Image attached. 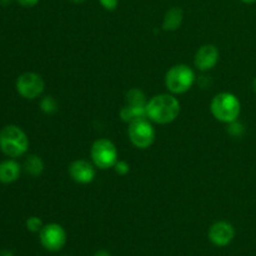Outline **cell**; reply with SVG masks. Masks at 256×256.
<instances>
[{
  "label": "cell",
  "instance_id": "9c48e42d",
  "mask_svg": "<svg viewBox=\"0 0 256 256\" xmlns=\"http://www.w3.org/2000/svg\"><path fill=\"white\" fill-rule=\"evenodd\" d=\"M68 172L75 182L86 185L94 182L95 176H96V166L88 160L78 159L69 165Z\"/></svg>",
  "mask_w": 256,
  "mask_h": 256
},
{
  "label": "cell",
  "instance_id": "7c38bea8",
  "mask_svg": "<svg viewBox=\"0 0 256 256\" xmlns=\"http://www.w3.org/2000/svg\"><path fill=\"white\" fill-rule=\"evenodd\" d=\"M22 165L15 159H6L0 162V182L12 184L16 182L22 174Z\"/></svg>",
  "mask_w": 256,
  "mask_h": 256
},
{
  "label": "cell",
  "instance_id": "ba28073f",
  "mask_svg": "<svg viewBox=\"0 0 256 256\" xmlns=\"http://www.w3.org/2000/svg\"><path fill=\"white\" fill-rule=\"evenodd\" d=\"M39 239L42 248L48 252H59L66 244V232L59 224H46L39 232Z\"/></svg>",
  "mask_w": 256,
  "mask_h": 256
},
{
  "label": "cell",
  "instance_id": "8fae6325",
  "mask_svg": "<svg viewBox=\"0 0 256 256\" xmlns=\"http://www.w3.org/2000/svg\"><path fill=\"white\" fill-rule=\"evenodd\" d=\"M208 236H209L210 242H212L215 246L224 248L228 246V245L232 242V239H234L235 229L229 222L220 220V222H214V224L210 226Z\"/></svg>",
  "mask_w": 256,
  "mask_h": 256
},
{
  "label": "cell",
  "instance_id": "9a60e30c",
  "mask_svg": "<svg viewBox=\"0 0 256 256\" xmlns=\"http://www.w3.org/2000/svg\"><path fill=\"white\" fill-rule=\"evenodd\" d=\"M120 118L124 122H135L138 119H142V118H146V108H139V106H132V105L125 104L124 106L120 109Z\"/></svg>",
  "mask_w": 256,
  "mask_h": 256
},
{
  "label": "cell",
  "instance_id": "4316f807",
  "mask_svg": "<svg viewBox=\"0 0 256 256\" xmlns=\"http://www.w3.org/2000/svg\"><path fill=\"white\" fill-rule=\"evenodd\" d=\"M252 89H254V92L256 94V78L254 79V82H252Z\"/></svg>",
  "mask_w": 256,
  "mask_h": 256
},
{
  "label": "cell",
  "instance_id": "d6986e66",
  "mask_svg": "<svg viewBox=\"0 0 256 256\" xmlns=\"http://www.w3.org/2000/svg\"><path fill=\"white\" fill-rule=\"evenodd\" d=\"M228 125H229V128H228V132H229L232 136L239 138L244 134V126H242V122H239L238 120L236 122H230V124H228Z\"/></svg>",
  "mask_w": 256,
  "mask_h": 256
},
{
  "label": "cell",
  "instance_id": "603a6c76",
  "mask_svg": "<svg viewBox=\"0 0 256 256\" xmlns=\"http://www.w3.org/2000/svg\"><path fill=\"white\" fill-rule=\"evenodd\" d=\"M94 256H112V255H110L106 250H99V252H95Z\"/></svg>",
  "mask_w": 256,
  "mask_h": 256
},
{
  "label": "cell",
  "instance_id": "8992f818",
  "mask_svg": "<svg viewBox=\"0 0 256 256\" xmlns=\"http://www.w3.org/2000/svg\"><path fill=\"white\" fill-rule=\"evenodd\" d=\"M128 136L135 148L145 150L154 144L156 132L152 122L148 118H142L130 122L128 128Z\"/></svg>",
  "mask_w": 256,
  "mask_h": 256
},
{
  "label": "cell",
  "instance_id": "7a4b0ae2",
  "mask_svg": "<svg viewBox=\"0 0 256 256\" xmlns=\"http://www.w3.org/2000/svg\"><path fill=\"white\" fill-rule=\"evenodd\" d=\"M29 144L26 132L18 125H5L0 130V152L8 158L16 159L25 155Z\"/></svg>",
  "mask_w": 256,
  "mask_h": 256
},
{
  "label": "cell",
  "instance_id": "d4e9b609",
  "mask_svg": "<svg viewBox=\"0 0 256 256\" xmlns=\"http://www.w3.org/2000/svg\"><path fill=\"white\" fill-rule=\"evenodd\" d=\"M240 2H242L244 4H254V2H256V0H240Z\"/></svg>",
  "mask_w": 256,
  "mask_h": 256
},
{
  "label": "cell",
  "instance_id": "5bb4252c",
  "mask_svg": "<svg viewBox=\"0 0 256 256\" xmlns=\"http://www.w3.org/2000/svg\"><path fill=\"white\" fill-rule=\"evenodd\" d=\"M44 162L39 155H28L24 162V170L32 178H38L44 172Z\"/></svg>",
  "mask_w": 256,
  "mask_h": 256
},
{
  "label": "cell",
  "instance_id": "5b68a950",
  "mask_svg": "<svg viewBox=\"0 0 256 256\" xmlns=\"http://www.w3.org/2000/svg\"><path fill=\"white\" fill-rule=\"evenodd\" d=\"M92 162L100 170L112 169L119 160V152L114 142L109 139H98L90 148Z\"/></svg>",
  "mask_w": 256,
  "mask_h": 256
},
{
  "label": "cell",
  "instance_id": "44dd1931",
  "mask_svg": "<svg viewBox=\"0 0 256 256\" xmlns=\"http://www.w3.org/2000/svg\"><path fill=\"white\" fill-rule=\"evenodd\" d=\"M99 2L108 12H114L119 5V0H99Z\"/></svg>",
  "mask_w": 256,
  "mask_h": 256
},
{
  "label": "cell",
  "instance_id": "3957f363",
  "mask_svg": "<svg viewBox=\"0 0 256 256\" xmlns=\"http://www.w3.org/2000/svg\"><path fill=\"white\" fill-rule=\"evenodd\" d=\"M210 112L218 122L230 124L239 119L242 112V102L239 98L232 92H222L212 98L210 102Z\"/></svg>",
  "mask_w": 256,
  "mask_h": 256
},
{
  "label": "cell",
  "instance_id": "2e32d148",
  "mask_svg": "<svg viewBox=\"0 0 256 256\" xmlns=\"http://www.w3.org/2000/svg\"><path fill=\"white\" fill-rule=\"evenodd\" d=\"M126 104L132 105V106H139V108H146L148 100L144 92L138 88L130 89L126 92Z\"/></svg>",
  "mask_w": 256,
  "mask_h": 256
},
{
  "label": "cell",
  "instance_id": "277c9868",
  "mask_svg": "<svg viewBox=\"0 0 256 256\" xmlns=\"http://www.w3.org/2000/svg\"><path fill=\"white\" fill-rule=\"evenodd\" d=\"M195 72L189 65L176 64L165 74V86L172 95L185 94L195 82Z\"/></svg>",
  "mask_w": 256,
  "mask_h": 256
},
{
  "label": "cell",
  "instance_id": "6da1fadb",
  "mask_svg": "<svg viewBox=\"0 0 256 256\" xmlns=\"http://www.w3.org/2000/svg\"><path fill=\"white\" fill-rule=\"evenodd\" d=\"M182 105L175 95L159 94L148 100L146 118L152 122L160 125H166L175 122L179 118Z\"/></svg>",
  "mask_w": 256,
  "mask_h": 256
},
{
  "label": "cell",
  "instance_id": "484cf974",
  "mask_svg": "<svg viewBox=\"0 0 256 256\" xmlns=\"http://www.w3.org/2000/svg\"><path fill=\"white\" fill-rule=\"evenodd\" d=\"M69 2H74V4H82V2H86V0H69Z\"/></svg>",
  "mask_w": 256,
  "mask_h": 256
},
{
  "label": "cell",
  "instance_id": "4fadbf2b",
  "mask_svg": "<svg viewBox=\"0 0 256 256\" xmlns=\"http://www.w3.org/2000/svg\"><path fill=\"white\" fill-rule=\"evenodd\" d=\"M184 20V12L182 8L174 6L168 10L162 20V30L165 32H175L179 29Z\"/></svg>",
  "mask_w": 256,
  "mask_h": 256
},
{
  "label": "cell",
  "instance_id": "83f0119b",
  "mask_svg": "<svg viewBox=\"0 0 256 256\" xmlns=\"http://www.w3.org/2000/svg\"><path fill=\"white\" fill-rule=\"evenodd\" d=\"M2 2V4H9L10 0H0Z\"/></svg>",
  "mask_w": 256,
  "mask_h": 256
},
{
  "label": "cell",
  "instance_id": "7402d4cb",
  "mask_svg": "<svg viewBox=\"0 0 256 256\" xmlns=\"http://www.w3.org/2000/svg\"><path fill=\"white\" fill-rule=\"evenodd\" d=\"M18 2L24 8H32L39 2V0H18Z\"/></svg>",
  "mask_w": 256,
  "mask_h": 256
},
{
  "label": "cell",
  "instance_id": "cb8c5ba5",
  "mask_svg": "<svg viewBox=\"0 0 256 256\" xmlns=\"http://www.w3.org/2000/svg\"><path fill=\"white\" fill-rule=\"evenodd\" d=\"M0 256H14V254L10 250H2V252H0Z\"/></svg>",
  "mask_w": 256,
  "mask_h": 256
},
{
  "label": "cell",
  "instance_id": "ffe728a7",
  "mask_svg": "<svg viewBox=\"0 0 256 256\" xmlns=\"http://www.w3.org/2000/svg\"><path fill=\"white\" fill-rule=\"evenodd\" d=\"M112 169L115 170V172H116L118 175H122V176H124V175L129 174L130 165L128 164L126 162H124V160H118L116 164L114 165V168H112Z\"/></svg>",
  "mask_w": 256,
  "mask_h": 256
},
{
  "label": "cell",
  "instance_id": "52a82bcc",
  "mask_svg": "<svg viewBox=\"0 0 256 256\" xmlns=\"http://www.w3.org/2000/svg\"><path fill=\"white\" fill-rule=\"evenodd\" d=\"M18 94L26 100H34L42 96L45 89V82L38 72H26L18 76L15 82Z\"/></svg>",
  "mask_w": 256,
  "mask_h": 256
},
{
  "label": "cell",
  "instance_id": "ac0fdd59",
  "mask_svg": "<svg viewBox=\"0 0 256 256\" xmlns=\"http://www.w3.org/2000/svg\"><path fill=\"white\" fill-rule=\"evenodd\" d=\"M25 226H26V229L29 230L30 232H42V226H44V224H42L40 218L30 216L28 218L26 222H25Z\"/></svg>",
  "mask_w": 256,
  "mask_h": 256
},
{
  "label": "cell",
  "instance_id": "30bf717a",
  "mask_svg": "<svg viewBox=\"0 0 256 256\" xmlns=\"http://www.w3.org/2000/svg\"><path fill=\"white\" fill-rule=\"evenodd\" d=\"M220 52L214 44H205L196 50L194 65L199 72H209L219 62Z\"/></svg>",
  "mask_w": 256,
  "mask_h": 256
},
{
  "label": "cell",
  "instance_id": "e0dca14e",
  "mask_svg": "<svg viewBox=\"0 0 256 256\" xmlns=\"http://www.w3.org/2000/svg\"><path fill=\"white\" fill-rule=\"evenodd\" d=\"M40 110L48 115H52L58 112L59 108H58L56 100L52 96H50V95L42 98V100H40Z\"/></svg>",
  "mask_w": 256,
  "mask_h": 256
}]
</instances>
